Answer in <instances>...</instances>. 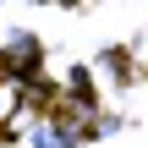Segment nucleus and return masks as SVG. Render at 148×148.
<instances>
[{
    "mask_svg": "<svg viewBox=\"0 0 148 148\" xmlns=\"http://www.w3.org/2000/svg\"><path fill=\"white\" fill-rule=\"evenodd\" d=\"M0 66H5L11 77H16V71H33V66H38V38H33V33H11V38H5V55H0Z\"/></svg>",
    "mask_w": 148,
    "mask_h": 148,
    "instance_id": "f257e3e1",
    "label": "nucleus"
}]
</instances>
